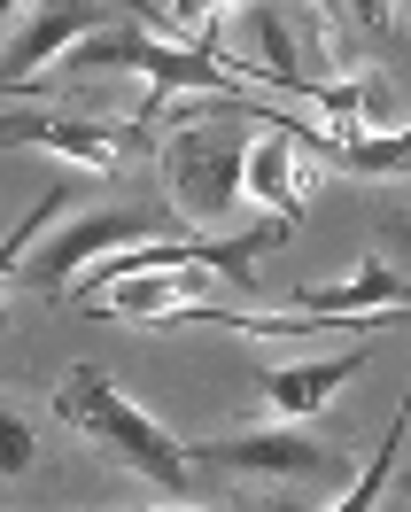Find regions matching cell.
<instances>
[{
	"label": "cell",
	"mask_w": 411,
	"mask_h": 512,
	"mask_svg": "<svg viewBox=\"0 0 411 512\" xmlns=\"http://www.w3.org/2000/svg\"><path fill=\"white\" fill-rule=\"evenodd\" d=\"M70 210H78V187H70V179H55V187H47V194L32 202V218H24L16 233H8V241H0V288H8V280H16V264L32 256L39 225H47V218H70Z\"/></svg>",
	"instance_id": "obj_11"
},
{
	"label": "cell",
	"mask_w": 411,
	"mask_h": 512,
	"mask_svg": "<svg viewBox=\"0 0 411 512\" xmlns=\"http://www.w3.org/2000/svg\"><path fill=\"white\" fill-rule=\"evenodd\" d=\"M365 365V342H349V350H334V357H311V365H264L256 373V388H264V412L272 419H311V412H326L334 404V388L349 381Z\"/></svg>",
	"instance_id": "obj_9"
},
{
	"label": "cell",
	"mask_w": 411,
	"mask_h": 512,
	"mask_svg": "<svg viewBox=\"0 0 411 512\" xmlns=\"http://www.w3.org/2000/svg\"><path fill=\"white\" fill-rule=\"evenodd\" d=\"M187 466L225 474L241 489V512H311L318 489H349V458L303 427H241L218 443H187Z\"/></svg>",
	"instance_id": "obj_2"
},
{
	"label": "cell",
	"mask_w": 411,
	"mask_h": 512,
	"mask_svg": "<svg viewBox=\"0 0 411 512\" xmlns=\"http://www.w3.org/2000/svg\"><path fill=\"white\" fill-rule=\"evenodd\" d=\"M55 412L70 419V427H86L101 450H117L132 474H148L163 489V497H187L194 489V466H187V443L179 435H163L156 419L132 404L125 388L109 381L101 365H70L63 373V388H55Z\"/></svg>",
	"instance_id": "obj_3"
},
{
	"label": "cell",
	"mask_w": 411,
	"mask_h": 512,
	"mask_svg": "<svg viewBox=\"0 0 411 512\" xmlns=\"http://www.w3.org/2000/svg\"><path fill=\"white\" fill-rule=\"evenodd\" d=\"M32 474H47V450H39V427L8 396H0V481H32Z\"/></svg>",
	"instance_id": "obj_12"
},
{
	"label": "cell",
	"mask_w": 411,
	"mask_h": 512,
	"mask_svg": "<svg viewBox=\"0 0 411 512\" xmlns=\"http://www.w3.org/2000/svg\"><path fill=\"white\" fill-rule=\"evenodd\" d=\"M404 303H411V280L388 249H373L349 280H334V288H295L287 295L295 319H373V311H404Z\"/></svg>",
	"instance_id": "obj_8"
},
{
	"label": "cell",
	"mask_w": 411,
	"mask_h": 512,
	"mask_svg": "<svg viewBox=\"0 0 411 512\" xmlns=\"http://www.w3.org/2000/svg\"><path fill=\"white\" fill-rule=\"evenodd\" d=\"M109 24V8H94V0H63V8H39V16H24L16 24V39L0 47V94H24L32 86V70H47L55 55H70L86 32H101Z\"/></svg>",
	"instance_id": "obj_7"
},
{
	"label": "cell",
	"mask_w": 411,
	"mask_h": 512,
	"mask_svg": "<svg viewBox=\"0 0 411 512\" xmlns=\"http://www.w3.org/2000/svg\"><path fill=\"white\" fill-rule=\"evenodd\" d=\"M396 450H404V412L388 419V435H380V450L365 458V474L349 481V489H342V497H334L326 512H373L380 497H388V481H396Z\"/></svg>",
	"instance_id": "obj_10"
},
{
	"label": "cell",
	"mask_w": 411,
	"mask_h": 512,
	"mask_svg": "<svg viewBox=\"0 0 411 512\" xmlns=\"http://www.w3.org/2000/svg\"><path fill=\"white\" fill-rule=\"evenodd\" d=\"M249 132H256V94H225V101H187L163 117V187H171V218L194 241H225L241 225V163H249Z\"/></svg>",
	"instance_id": "obj_1"
},
{
	"label": "cell",
	"mask_w": 411,
	"mask_h": 512,
	"mask_svg": "<svg viewBox=\"0 0 411 512\" xmlns=\"http://www.w3.org/2000/svg\"><path fill=\"white\" fill-rule=\"evenodd\" d=\"M0 148H55V156L86 163V171H125V156L156 148L132 117H101L94 101H39V109H16L0 117Z\"/></svg>",
	"instance_id": "obj_4"
},
{
	"label": "cell",
	"mask_w": 411,
	"mask_h": 512,
	"mask_svg": "<svg viewBox=\"0 0 411 512\" xmlns=\"http://www.w3.org/2000/svg\"><path fill=\"white\" fill-rule=\"evenodd\" d=\"M63 303H78V311H109V319H148V326H171L187 319V311H202L210 303V272L202 264H163V272H132V280H109V288H70Z\"/></svg>",
	"instance_id": "obj_6"
},
{
	"label": "cell",
	"mask_w": 411,
	"mask_h": 512,
	"mask_svg": "<svg viewBox=\"0 0 411 512\" xmlns=\"http://www.w3.org/2000/svg\"><path fill=\"white\" fill-rule=\"evenodd\" d=\"M140 241H171V233H163V210H70L63 233H55L32 264H16V288L32 295V303H63L70 280H78L94 256L140 249Z\"/></svg>",
	"instance_id": "obj_5"
}]
</instances>
